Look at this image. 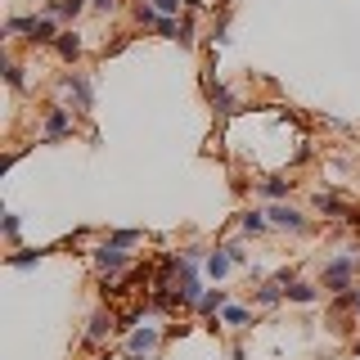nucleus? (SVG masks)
Masks as SVG:
<instances>
[{"label":"nucleus","instance_id":"2f4dec72","mask_svg":"<svg viewBox=\"0 0 360 360\" xmlns=\"http://www.w3.org/2000/svg\"><path fill=\"white\" fill-rule=\"evenodd\" d=\"M131 5H135V0H131Z\"/></svg>","mask_w":360,"mask_h":360},{"label":"nucleus","instance_id":"423d86ee","mask_svg":"<svg viewBox=\"0 0 360 360\" xmlns=\"http://www.w3.org/2000/svg\"><path fill=\"white\" fill-rule=\"evenodd\" d=\"M86 257H90V266H95L99 275H122V270L135 266V252H127V248H117V243H108V239H99Z\"/></svg>","mask_w":360,"mask_h":360},{"label":"nucleus","instance_id":"39448f33","mask_svg":"<svg viewBox=\"0 0 360 360\" xmlns=\"http://www.w3.org/2000/svg\"><path fill=\"white\" fill-rule=\"evenodd\" d=\"M167 342V329H158V324H135L127 333V342H122V352L127 360H158V347Z\"/></svg>","mask_w":360,"mask_h":360},{"label":"nucleus","instance_id":"7c9ffc66","mask_svg":"<svg viewBox=\"0 0 360 360\" xmlns=\"http://www.w3.org/2000/svg\"><path fill=\"white\" fill-rule=\"evenodd\" d=\"M352 307H356V320H360V288H352Z\"/></svg>","mask_w":360,"mask_h":360},{"label":"nucleus","instance_id":"412c9836","mask_svg":"<svg viewBox=\"0 0 360 360\" xmlns=\"http://www.w3.org/2000/svg\"><path fill=\"white\" fill-rule=\"evenodd\" d=\"M221 324H230V329H248V324H252V307H243V302H230V307L221 311Z\"/></svg>","mask_w":360,"mask_h":360},{"label":"nucleus","instance_id":"5701e85b","mask_svg":"<svg viewBox=\"0 0 360 360\" xmlns=\"http://www.w3.org/2000/svg\"><path fill=\"white\" fill-rule=\"evenodd\" d=\"M104 239H108V243H117V248H127V252H135V248L144 243V234H140V230H108Z\"/></svg>","mask_w":360,"mask_h":360},{"label":"nucleus","instance_id":"4be33fe9","mask_svg":"<svg viewBox=\"0 0 360 360\" xmlns=\"http://www.w3.org/2000/svg\"><path fill=\"white\" fill-rule=\"evenodd\" d=\"M0 234H5V243L9 248H22V221H18V212H0Z\"/></svg>","mask_w":360,"mask_h":360},{"label":"nucleus","instance_id":"4468645a","mask_svg":"<svg viewBox=\"0 0 360 360\" xmlns=\"http://www.w3.org/2000/svg\"><path fill=\"white\" fill-rule=\"evenodd\" d=\"M41 9H45V14H54V18L63 22V27H77V18H82L86 9H90V0H45Z\"/></svg>","mask_w":360,"mask_h":360},{"label":"nucleus","instance_id":"1a4fd4ad","mask_svg":"<svg viewBox=\"0 0 360 360\" xmlns=\"http://www.w3.org/2000/svg\"><path fill=\"white\" fill-rule=\"evenodd\" d=\"M112 333H122V329H117V307H108V302H104V307H99V311L86 320V347L95 352V347H104Z\"/></svg>","mask_w":360,"mask_h":360},{"label":"nucleus","instance_id":"f8f14e48","mask_svg":"<svg viewBox=\"0 0 360 360\" xmlns=\"http://www.w3.org/2000/svg\"><path fill=\"white\" fill-rule=\"evenodd\" d=\"M234 266H239V262H234V243H217V248L207 252V266H202V275H207V279H217V284H221V279L230 275Z\"/></svg>","mask_w":360,"mask_h":360},{"label":"nucleus","instance_id":"bb28decb","mask_svg":"<svg viewBox=\"0 0 360 360\" xmlns=\"http://www.w3.org/2000/svg\"><path fill=\"white\" fill-rule=\"evenodd\" d=\"M153 9H158V14H167V18H180L189 9V0H153Z\"/></svg>","mask_w":360,"mask_h":360},{"label":"nucleus","instance_id":"7ed1b4c3","mask_svg":"<svg viewBox=\"0 0 360 360\" xmlns=\"http://www.w3.org/2000/svg\"><path fill=\"white\" fill-rule=\"evenodd\" d=\"M356 275H360V257L356 252H338L320 266V288L324 297H338V292H352L356 288Z\"/></svg>","mask_w":360,"mask_h":360},{"label":"nucleus","instance_id":"9d476101","mask_svg":"<svg viewBox=\"0 0 360 360\" xmlns=\"http://www.w3.org/2000/svg\"><path fill=\"white\" fill-rule=\"evenodd\" d=\"M50 50L59 54V59H63L68 68H77V63H82V54H86V32H77V27H63V32H59V41H54Z\"/></svg>","mask_w":360,"mask_h":360},{"label":"nucleus","instance_id":"a211bd4d","mask_svg":"<svg viewBox=\"0 0 360 360\" xmlns=\"http://www.w3.org/2000/svg\"><path fill=\"white\" fill-rule=\"evenodd\" d=\"M257 194H262L266 202H284L292 194V180L288 176H262L257 180Z\"/></svg>","mask_w":360,"mask_h":360},{"label":"nucleus","instance_id":"2eb2a0df","mask_svg":"<svg viewBox=\"0 0 360 360\" xmlns=\"http://www.w3.org/2000/svg\"><path fill=\"white\" fill-rule=\"evenodd\" d=\"M0 77H5V86L14 90V95H27V68L14 59V50L0 54Z\"/></svg>","mask_w":360,"mask_h":360},{"label":"nucleus","instance_id":"f257e3e1","mask_svg":"<svg viewBox=\"0 0 360 360\" xmlns=\"http://www.w3.org/2000/svg\"><path fill=\"white\" fill-rule=\"evenodd\" d=\"M59 32H63V22L59 18H54V14H45V9H41V14H14V18H9L5 22V41H27V45H54V41H59Z\"/></svg>","mask_w":360,"mask_h":360},{"label":"nucleus","instance_id":"393cba45","mask_svg":"<svg viewBox=\"0 0 360 360\" xmlns=\"http://www.w3.org/2000/svg\"><path fill=\"white\" fill-rule=\"evenodd\" d=\"M153 37H162V41H176V37H180V18H167V14H162V18L153 22Z\"/></svg>","mask_w":360,"mask_h":360},{"label":"nucleus","instance_id":"aec40b11","mask_svg":"<svg viewBox=\"0 0 360 360\" xmlns=\"http://www.w3.org/2000/svg\"><path fill=\"white\" fill-rule=\"evenodd\" d=\"M131 18H135V27H140V32H153V22L162 18V14L153 9V0H135V5H131Z\"/></svg>","mask_w":360,"mask_h":360},{"label":"nucleus","instance_id":"cd10ccee","mask_svg":"<svg viewBox=\"0 0 360 360\" xmlns=\"http://www.w3.org/2000/svg\"><path fill=\"white\" fill-rule=\"evenodd\" d=\"M90 9H95V14H117V9H122V0H90Z\"/></svg>","mask_w":360,"mask_h":360},{"label":"nucleus","instance_id":"dca6fc26","mask_svg":"<svg viewBox=\"0 0 360 360\" xmlns=\"http://www.w3.org/2000/svg\"><path fill=\"white\" fill-rule=\"evenodd\" d=\"M225 307H230V292L217 284V288H207V292L198 297V307H194V311L202 315V320H221V311H225Z\"/></svg>","mask_w":360,"mask_h":360},{"label":"nucleus","instance_id":"c85d7f7f","mask_svg":"<svg viewBox=\"0 0 360 360\" xmlns=\"http://www.w3.org/2000/svg\"><path fill=\"white\" fill-rule=\"evenodd\" d=\"M18 158H22V144H14V149L0 158V172H14V162H18Z\"/></svg>","mask_w":360,"mask_h":360},{"label":"nucleus","instance_id":"6ab92c4d","mask_svg":"<svg viewBox=\"0 0 360 360\" xmlns=\"http://www.w3.org/2000/svg\"><path fill=\"white\" fill-rule=\"evenodd\" d=\"M320 297H324V288L311 284V279H292V284H288V302H292V307H315Z\"/></svg>","mask_w":360,"mask_h":360},{"label":"nucleus","instance_id":"c756f323","mask_svg":"<svg viewBox=\"0 0 360 360\" xmlns=\"http://www.w3.org/2000/svg\"><path fill=\"white\" fill-rule=\"evenodd\" d=\"M189 333V324L185 320H180V324H167V338H185Z\"/></svg>","mask_w":360,"mask_h":360},{"label":"nucleus","instance_id":"b1692460","mask_svg":"<svg viewBox=\"0 0 360 360\" xmlns=\"http://www.w3.org/2000/svg\"><path fill=\"white\" fill-rule=\"evenodd\" d=\"M131 41H135V32H117L112 41H104V59H117L122 50H131Z\"/></svg>","mask_w":360,"mask_h":360},{"label":"nucleus","instance_id":"0eeeda50","mask_svg":"<svg viewBox=\"0 0 360 360\" xmlns=\"http://www.w3.org/2000/svg\"><path fill=\"white\" fill-rule=\"evenodd\" d=\"M266 217H270V225H275L279 234H311V230H315V221H311L302 207H292L288 198H284V202H270Z\"/></svg>","mask_w":360,"mask_h":360},{"label":"nucleus","instance_id":"a878e982","mask_svg":"<svg viewBox=\"0 0 360 360\" xmlns=\"http://www.w3.org/2000/svg\"><path fill=\"white\" fill-rule=\"evenodd\" d=\"M198 14H189V9H185V14H180V45H194V32H198V22H194Z\"/></svg>","mask_w":360,"mask_h":360},{"label":"nucleus","instance_id":"ddd939ff","mask_svg":"<svg viewBox=\"0 0 360 360\" xmlns=\"http://www.w3.org/2000/svg\"><path fill=\"white\" fill-rule=\"evenodd\" d=\"M279 302H288V284L279 275H270V279H257V288H252V307H279Z\"/></svg>","mask_w":360,"mask_h":360},{"label":"nucleus","instance_id":"f03ea898","mask_svg":"<svg viewBox=\"0 0 360 360\" xmlns=\"http://www.w3.org/2000/svg\"><path fill=\"white\" fill-rule=\"evenodd\" d=\"M54 95H59V104H68L77 117H90V108H95V82H90V72H82V68L63 72L59 82H54Z\"/></svg>","mask_w":360,"mask_h":360},{"label":"nucleus","instance_id":"20e7f679","mask_svg":"<svg viewBox=\"0 0 360 360\" xmlns=\"http://www.w3.org/2000/svg\"><path fill=\"white\" fill-rule=\"evenodd\" d=\"M68 135H77V112L54 99V104L41 108V135H37V140L41 144H63Z\"/></svg>","mask_w":360,"mask_h":360},{"label":"nucleus","instance_id":"9b49d317","mask_svg":"<svg viewBox=\"0 0 360 360\" xmlns=\"http://www.w3.org/2000/svg\"><path fill=\"white\" fill-rule=\"evenodd\" d=\"M59 252V243H45V248H14V252H5V266L9 270H37L45 257Z\"/></svg>","mask_w":360,"mask_h":360},{"label":"nucleus","instance_id":"f3484780","mask_svg":"<svg viewBox=\"0 0 360 360\" xmlns=\"http://www.w3.org/2000/svg\"><path fill=\"white\" fill-rule=\"evenodd\" d=\"M234 225H239L243 234H270V230H275L270 217H266V207H243L239 217H234Z\"/></svg>","mask_w":360,"mask_h":360},{"label":"nucleus","instance_id":"6e6552de","mask_svg":"<svg viewBox=\"0 0 360 360\" xmlns=\"http://www.w3.org/2000/svg\"><path fill=\"white\" fill-rule=\"evenodd\" d=\"M311 202H315V212H320L329 225H338V221H356V217H360V212L352 207V198H342L338 189H315Z\"/></svg>","mask_w":360,"mask_h":360}]
</instances>
